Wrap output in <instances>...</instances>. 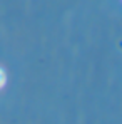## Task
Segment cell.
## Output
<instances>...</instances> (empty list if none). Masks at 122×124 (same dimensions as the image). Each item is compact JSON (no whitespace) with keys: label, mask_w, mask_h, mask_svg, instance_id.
I'll return each instance as SVG.
<instances>
[{"label":"cell","mask_w":122,"mask_h":124,"mask_svg":"<svg viewBox=\"0 0 122 124\" xmlns=\"http://www.w3.org/2000/svg\"><path fill=\"white\" fill-rule=\"evenodd\" d=\"M5 82H7V76H5V70L0 67V89L5 85Z\"/></svg>","instance_id":"1"}]
</instances>
